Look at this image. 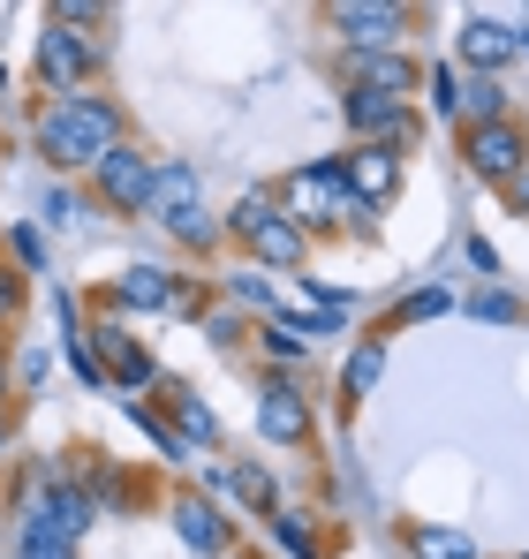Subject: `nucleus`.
I'll use <instances>...</instances> for the list:
<instances>
[{"label":"nucleus","instance_id":"obj_31","mask_svg":"<svg viewBox=\"0 0 529 559\" xmlns=\"http://www.w3.org/2000/svg\"><path fill=\"white\" fill-rule=\"evenodd\" d=\"M227 484H235V491H243V499H250V507H272V484H264V468H235V476H227Z\"/></svg>","mask_w":529,"mask_h":559},{"label":"nucleus","instance_id":"obj_11","mask_svg":"<svg viewBox=\"0 0 529 559\" xmlns=\"http://www.w3.org/2000/svg\"><path fill=\"white\" fill-rule=\"evenodd\" d=\"M91 348H98V364H106V378H114V385H152V378H160L152 348H137L121 318H98V325H91Z\"/></svg>","mask_w":529,"mask_h":559},{"label":"nucleus","instance_id":"obj_25","mask_svg":"<svg viewBox=\"0 0 529 559\" xmlns=\"http://www.w3.org/2000/svg\"><path fill=\"white\" fill-rule=\"evenodd\" d=\"M272 522V545L287 559H318V530H310V514H264Z\"/></svg>","mask_w":529,"mask_h":559},{"label":"nucleus","instance_id":"obj_40","mask_svg":"<svg viewBox=\"0 0 529 559\" xmlns=\"http://www.w3.org/2000/svg\"><path fill=\"white\" fill-rule=\"evenodd\" d=\"M0 439H8V416H0Z\"/></svg>","mask_w":529,"mask_h":559},{"label":"nucleus","instance_id":"obj_26","mask_svg":"<svg viewBox=\"0 0 529 559\" xmlns=\"http://www.w3.org/2000/svg\"><path fill=\"white\" fill-rule=\"evenodd\" d=\"M258 341H264V356H272V364H303V356H310V341H303V333H295L287 318H272Z\"/></svg>","mask_w":529,"mask_h":559},{"label":"nucleus","instance_id":"obj_7","mask_svg":"<svg viewBox=\"0 0 529 559\" xmlns=\"http://www.w3.org/2000/svg\"><path fill=\"white\" fill-rule=\"evenodd\" d=\"M326 23H333L349 46H363V53H386V38H401L409 8H393V0H333Z\"/></svg>","mask_w":529,"mask_h":559},{"label":"nucleus","instance_id":"obj_20","mask_svg":"<svg viewBox=\"0 0 529 559\" xmlns=\"http://www.w3.org/2000/svg\"><path fill=\"white\" fill-rule=\"evenodd\" d=\"M378 378H386V341H363V348L349 356V371H341L349 401H371V393H378Z\"/></svg>","mask_w":529,"mask_h":559},{"label":"nucleus","instance_id":"obj_16","mask_svg":"<svg viewBox=\"0 0 529 559\" xmlns=\"http://www.w3.org/2000/svg\"><path fill=\"white\" fill-rule=\"evenodd\" d=\"M15 559H77V537H69L46 507H31L23 530H15Z\"/></svg>","mask_w":529,"mask_h":559},{"label":"nucleus","instance_id":"obj_29","mask_svg":"<svg viewBox=\"0 0 529 559\" xmlns=\"http://www.w3.org/2000/svg\"><path fill=\"white\" fill-rule=\"evenodd\" d=\"M235 302H243V310H264V325L280 318V295H272V280H258V273H235Z\"/></svg>","mask_w":529,"mask_h":559},{"label":"nucleus","instance_id":"obj_30","mask_svg":"<svg viewBox=\"0 0 529 559\" xmlns=\"http://www.w3.org/2000/svg\"><path fill=\"white\" fill-rule=\"evenodd\" d=\"M8 250H15V265H31V273L46 265V235H38V227H8Z\"/></svg>","mask_w":529,"mask_h":559},{"label":"nucleus","instance_id":"obj_18","mask_svg":"<svg viewBox=\"0 0 529 559\" xmlns=\"http://www.w3.org/2000/svg\"><path fill=\"white\" fill-rule=\"evenodd\" d=\"M341 114H349V129H355V136H371V144H378V136H386V121L401 114V98H386V92H363V84H355Z\"/></svg>","mask_w":529,"mask_h":559},{"label":"nucleus","instance_id":"obj_10","mask_svg":"<svg viewBox=\"0 0 529 559\" xmlns=\"http://www.w3.org/2000/svg\"><path fill=\"white\" fill-rule=\"evenodd\" d=\"M341 175H349L355 212H378V204H393V189H401V159L378 152V144H355L349 159H341Z\"/></svg>","mask_w":529,"mask_h":559},{"label":"nucleus","instance_id":"obj_5","mask_svg":"<svg viewBox=\"0 0 529 559\" xmlns=\"http://www.w3.org/2000/svg\"><path fill=\"white\" fill-rule=\"evenodd\" d=\"M461 159H469V175H477V182H499V189H507L515 175H522L529 144H522V129H515V121H469Z\"/></svg>","mask_w":529,"mask_h":559},{"label":"nucleus","instance_id":"obj_4","mask_svg":"<svg viewBox=\"0 0 529 559\" xmlns=\"http://www.w3.org/2000/svg\"><path fill=\"white\" fill-rule=\"evenodd\" d=\"M318 416H310V393L295 378H264L258 385V439L264 447H310Z\"/></svg>","mask_w":529,"mask_h":559},{"label":"nucleus","instance_id":"obj_33","mask_svg":"<svg viewBox=\"0 0 529 559\" xmlns=\"http://www.w3.org/2000/svg\"><path fill=\"white\" fill-rule=\"evenodd\" d=\"M46 219H54V227H77V219H84V204H77L69 189H54V197H46Z\"/></svg>","mask_w":529,"mask_h":559},{"label":"nucleus","instance_id":"obj_13","mask_svg":"<svg viewBox=\"0 0 529 559\" xmlns=\"http://www.w3.org/2000/svg\"><path fill=\"white\" fill-rule=\"evenodd\" d=\"M175 530H181V545H189V552L227 559V514H220L204 491H181V499H175Z\"/></svg>","mask_w":529,"mask_h":559},{"label":"nucleus","instance_id":"obj_23","mask_svg":"<svg viewBox=\"0 0 529 559\" xmlns=\"http://www.w3.org/2000/svg\"><path fill=\"white\" fill-rule=\"evenodd\" d=\"M424 98H432V114H439V121H461V114H469V92H461V69H432V76H424Z\"/></svg>","mask_w":529,"mask_h":559},{"label":"nucleus","instance_id":"obj_14","mask_svg":"<svg viewBox=\"0 0 529 559\" xmlns=\"http://www.w3.org/2000/svg\"><path fill=\"white\" fill-rule=\"evenodd\" d=\"M114 302L121 310H181V287L167 265H129V273L114 280Z\"/></svg>","mask_w":529,"mask_h":559},{"label":"nucleus","instance_id":"obj_36","mask_svg":"<svg viewBox=\"0 0 529 559\" xmlns=\"http://www.w3.org/2000/svg\"><path fill=\"white\" fill-rule=\"evenodd\" d=\"M212 341H220V348H235V341H243V318H227V310H220V318H212Z\"/></svg>","mask_w":529,"mask_h":559},{"label":"nucleus","instance_id":"obj_35","mask_svg":"<svg viewBox=\"0 0 529 559\" xmlns=\"http://www.w3.org/2000/svg\"><path fill=\"white\" fill-rule=\"evenodd\" d=\"M469 265H477V273H499V250H492L484 235H469Z\"/></svg>","mask_w":529,"mask_h":559},{"label":"nucleus","instance_id":"obj_8","mask_svg":"<svg viewBox=\"0 0 529 559\" xmlns=\"http://www.w3.org/2000/svg\"><path fill=\"white\" fill-rule=\"evenodd\" d=\"M152 167L160 159H144L137 144H121V152H106L98 167H91V189L114 204V212H144V189H152Z\"/></svg>","mask_w":529,"mask_h":559},{"label":"nucleus","instance_id":"obj_27","mask_svg":"<svg viewBox=\"0 0 529 559\" xmlns=\"http://www.w3.org/2000/svg\"><path fill=\"white\" fill-rule=\"evenodd\" d=\"M461 92H469V114H477V121H507V84H499V76H477V84H461Z\"/></svg>","mask_w":529,"mask_h":559},{"label":"nucleus","instance_id":"obj_1","mask_svg":"<svg viewBox=\"0 0 529 559\" xmlns=\"http://www.w3.org/2000/svg\"><path fill=\"white\" fill-rule=\"evenodd\" d=\"M129 136H121V106L98 92H77V98H54L46 114H38V152L54 159V167H98L106 152H121Z\"/></svg>","mask_w":529,"mask_h":559},{"label":"nucleus","instance_id":"obj_24","mask_svg":"<svg viewBox=\"0 0 529 559\" xmlns=\"http://www.w3.org/2000/svg\"><path fill=\"white\" fill-rule=\"evenodd\" d=\"M446 310H454V287H416V295L393 302V325H432V318H446Z\"/></svg>","mask_w":529,"mask_h":559},{"label":"nucleus","instance_id":"obj_17","mask_svg":"<svg viewBox=\"0 0 529 559\" xmlns=\"http://www.w3.org/2000/svg\"><path fill=\"white\" fill-rule=\"evenodd\" d=\"M38 507H46V514H54V522H61L69 537H84V530H91V514H98V507H91V491L77 484V476H54Z\"/></svg>","mask_w":529,"mask_h":559},{"label":"nucleus","instance_id":"obj_39","mask_svg":"<svg viewBox=\"0 0 529 559\" xmlns=\"http://www.w3.org/2000/svg\"><path fill=\"white\" fill-rule=\"evenodd\" d=\"M0 92H8V69H0Z\"/></svg>","mask_w":529,"mask_h":559},{"label":"nucleus","instance_id":"obj_12","mask_svg":"<svg viewBox=\"0 0 529 559\" xmlns=\"http://www.w3.org/2000/svg\"><path fill=\"white\" fill-rule=\"evenodd\" d=\"M515 46H522V31H507L499 15H469V23H461V61H469L477 76H499V69L515 61Z\"/></svg>","mask_w":529,"mask_h":559},{"label":"nucleus","instance_id":"obj_15","mask_svg":"<svg viewBox=\"0 0 529 559\" xmlns=\"http://www.w3.org/2000/svg\"><path fill=\"white\" fill-rule=\"evenodd\" d=\"M355 84H363V92H386V98H409L424 84V69L401 61V53H355Z\"/></svg>","mask_w":529,"mask_h":559},{"label":"nucleus","instance_id":"obj_19","mask_svg":"<svg viewBox=\"0 0 529 559\" xmlns=\"http://www.w3.org/2000/svg\"><path fill=\"white\" fill-rule=\"evenodd\" d=\"M167 408H175V424H181V439H189V447H220V416H212V408H204V401H197V393H167Z\"/></svg>","mask_w":529,"mask_h":559},{"label":"nucleus","instance_id":"obj_34","mask_svg":"<svg viewBox=\"0 0 529 559\" xmlns=\"http://www.w3.org/2000/svg\"><path fill=\"white\" fill-rule=\"evenodd\" d=\"M15 310H23V273L0 265V318H15Z\"/></svg>","mask_w":529,"mask_h":559},{"label":"nucleus","instance_id":"obj_41","mask_svg":"<svg viewBox=\"0 0 529 559\" xmlns=\"http://www.w3.org/2000/svg\"><path fill=\"white\" fill-rule=\"evenodd\" d=\"M522 46H529V31H522Z\"/></svg>","mask_w":529,"mask_h":559},{"label":"nucleus","instance_id":"obj_22","mask_svg":"<svg viewBox=\"0 0 529 559\" xmlns=\"http://www.w3.org/2000/svg\"><path fill=\"white\" fill-rule=\"evenodd\" d=\"M121 408H129V424H137V431H144V439H152V447H160L167 462H197V447H189L181 431H167V424H160V416H152L144 401H121Z\"/></svg>","mask_w":529,"mask_h":559},{"label":"nucleus","instance_id":"obj_9","mask_svg":"<svg viewBox=\"0 0 529 559\" xmlns=\"http://www.w3.org/2000/svg\"><path fill=\"white\" fill-rule=\"evenodd\" d=\"M197 204H204V182H197V167H189V159H160V167H152V189H144V219H160V227H181Z\"/></svg>","mask_w":529,"mask_h":559},{"label":"nucleus","instance_id":"obj_38","mask_svg":"<svg viewBox=\"0 0 529 559\" xmlns=\"http://www.w3.org/2000/svg\"><path fill=\"white\" fill-rule=\"evenodd\" d=\"M0 378H8V341H0Z\"/></svg>","mask_w":529,"mask_h":559},{"label":"nucleus","instance_id":"obj_3","mask_svg":"<svg viewBox=\"0 0 529 559\" xmlns=\"http://www.w3.org/2000/svg\"><path fill=\"white\" fill-rule=\"evenodd\" d=\"M280 219H295L303 235H318V227H333L341 212H355L349 197V175H341V159H318V167H295L287 182H280Z\"/></svg>","mask_w":529,"mask_h":559},{"label":"nucleus","instance_id":"obj_37","mask_svg":"<svg viewBox=\"0 0 529 559\" xmlns=\"http://www.w3.org/2000/svg\"><path fill=\"white\" fill-rule=\"evenodd\" d=\"M507 197H515V212H529V159H522V175L507 182Z\"/></svg>","mask_w":529,"mask_h":559},{"label":"nucleus","instance_id":"obj_2","mask_svg":"<svg viewBox=\"0 0 529 559\" xmlns=\"http://www.w3.org/2000/svg\"><path fill=\"white\" fill-rule=\"evenodd\" d=\"M227 227L250 242V258H258V265H272V273H303V258H310V235H303L295 219H280L272 189H250V197L227 212Z\"/></svg>","mask_w":529,"mask_h":559},{"label":"nucleus","instance_id":"obj_21","mask_svg":"<svg viewBox=\"0 0 529 559\" xmlns=\"http://www.w3.org/2000/svg\"><path fill=\"white\" fill-rule=\"evenodd\" d=\"M409 552H416V559H477V545H469L461 530H439V522H416V530H409Z\"/></svg>","mask_w":529,"mask_h":559},{"label":"nucleus","instance_id":"obj_6","mask_svg":"<svg viewBox=\"0 0 529 559\" xmlns=\"http://www.w3.org/2000/svg\"><path fill=\"white\" fill-rule=\"evenodd\" d=\"M91 69H98V46H91L84 31H46L38 38V84L54 98H77Z\"/></svg>","mask_w":529,"mask_h":559},{"label":"nucleus","instance_id":"obj_32","mask_svg":"<svg viewBox=\"0 0 529 559\" xmlns=\"http://www.w3.org/2000/svg\"><path fill=\"white\" fill-rule=\"evenodd\" d=\"M175 235H181V242H197V250H204V242H220V219H212V212H204V204H197V212H189V219H181Z\"/></svg>","mask_w":529,"mask_h":559},{"label":"nucleus","instance_id":"obj_28","mask_svg":"<svg viewBox=\"0 0 529 559\" xmlns=\"http://www.w3.org/2000/svg\"><path fill=\"white\" fill-rule=\"evenodd\" d=\"M469 318H484V325H515L522 302H515L507 287H484V295H469Z\"/></svg>","mask_w":529,"mask_h":559}]
</instances>
